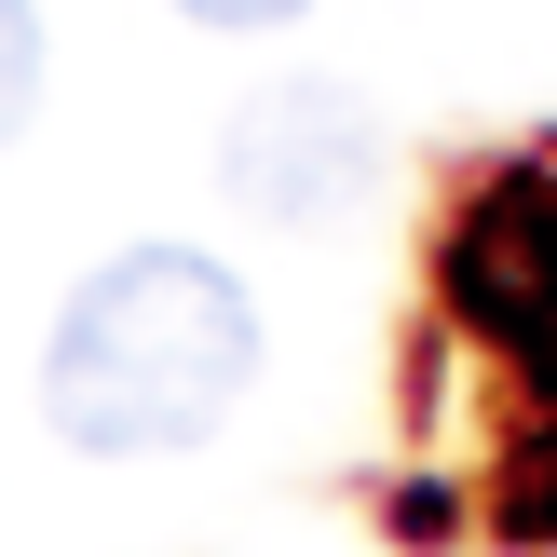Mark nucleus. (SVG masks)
<instances>
[{
    "label": "nucleus",
    "instance_id": "20e7f679",
    "mask_svg": "<svg viewBox=\"0 0 557 557\" xmlns=\"http://www.w3.org/2000/svg\"><path fill=\"white\" fill-rule=\"evenodd\" d=\"M41 0H0V150L27 136V109H41Z\"/></svg>",
    "mask_w": 557,
    "mask_h": 557
},
{
    "label": "nucleus",
    "instance_id": "f257e3e1",
    "mask_svg": "<svg viewBox=\"0 0 557 557\" xmlns=\"http://www.w3.org/2000/svg\"><path fill=\"white\" fill-rule=\"evenodd\" d=\"M259 381V299L205 259V245H123L82 272L69 313L41 341V422L96 462L205 449Z\"/></svg>",
    "mask_w": 557,
    "mask_h": 557
},
{
    "label": "nucleus",
    "instance_id": "7ed1b4c3",
    "mask_svg": "<svg viewBox=\"0 0 557 557\" xmlns=\"http://www.w3.org/2000/svg\"><path fill=\"white\" fill-rule=\"evenodd\" d=\"M449 299L462 326L517 354H557V177H490L449 232Z\"/></svg>",
    "mask_w": 557,
    "mask_h": 557
},
{
    "label": "nucleus",
    "instance_id": "f03ea898",
    "mask_svg": "<svg viewBox=\"0 0 557 557\" xmlns=\"http://www.w3.org/2000/svg\"><path fill=\"white\" fill-rule=\"evenodd\" d=\"M218 190L259 232H341L381 190V109L354 82H259L218 123Z\"/></svg>",
    "mask_w": 557,
    "mask_h": 557
},
{
    "label": "nucleus",
    "instance_id": "39448f33",
    "mask_svg": "<svg viewBox=\"0 0 557 557\" xmlns=\"http://www.w3.org/2000/svg\"><path fill=\"white\" fill-rule=\"evenodd\" d=\"M190 27H286V14H313V0H177Z\"/></svg>",
    "mask_w": 557,
    "mask_h": 557
}]
</instances>
